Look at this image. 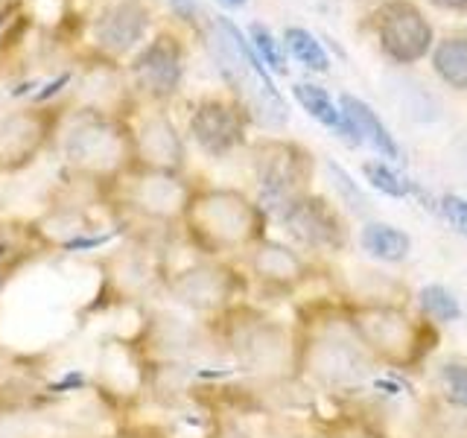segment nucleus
<instances>
[{
    "label": "nucleus",
    "mask_w": 467,
    "mask_h": 438,
    "mask_svg": "<svg viewBox=\"0 0 467 438\" xmlns=\"http://www.w3.org/2000/svg\"><path fill=\"white\" fill-rule=\"evenodd\" d=\"M362 175L374 190H379V193H386L391 199H406L409 193H412V184H409L406 179H400L386 161H365Z\"/></svg>",
    "instance_id": "obj_29"
},
{
    "label": "nucleus",
    "mask_w": 467,
    "mask_h": 438,
    "mask_svg": "<svg viewBox=\"0 0 467 438\" xmlns=\"http://www.w3.org/2000/svg\"><path fill=\"white\" fill-rule=\"evenodd\" d=\"M38 150V135L33 129H24V126H15L6 123L0 126V167L4 170H15L29 161Z\"/></svg>",
    "instance_id": "obj_25"
},
{
    "label": "nucleus",
    "mask_w": 467,
    "mask_h": 438,
    "mask_svg": "<svg viewBox=\"0 0 467 438\" xmlns=\"http://www.w3.org/2000/svg\"><path fill=\"white\" fill-rule=\"evenodd\" d=\"M138 170L182 172L184 170V141L167 117H150L131 138Z\"/></svg>",
    "instance_id": "obj_16"
},
{
    "label": "nucleus",
    "mask_w": 467,
    "mask_h": 438,
    "mask_svg": "<svg viewBox=\"0 0 467 438\" xmlns=\"http://www.w3.org/2000/svg\"><path fill=\"white\" fill-rule=\"evenodd\" d=\"M418 421L427 438H467V409L450 406L438 394L423 403Z\"/></svg>",
    "instance_id": "obj_22"
},
{
    "label": "nucleus",
    "mask_w": 467,
    "mask_h": 438,
    "mask_svg": "<svg viewBox=\"0 0 467 438\" xmlns=\"http://www.w3.org/2000/svg\"><path fill=\"white\" fill-rule=\"evenodd\" d=\"M342 301V298H339ZM350 330L374 357L379 369L418 371L441 342V328L427 316L398 304H354L342 301Z\"/></svg>",
    "instance_id": "obj_4"
},
{
    "label": "nucleus",
    "mask_w": 467,
    "mask_h": 438,
    "mask_svg": "<svg viewBox=\"0 0 467 438\" xmlns=\"http://www.w3.org/2000/svg\"><path fill=\"white\" fill-rule=\"evenodd\" d=\"M292 94H296V99L301 102V109L310 114V117H316V120L325 126V129H330V131H336L342 141H348V143H354V146H359L357 143V135H354V129H350V123H348V117H345V111H342V106H336V102L330 99V94L325 91V88H318V85H313V82H296V88H292Z\"/></svg>",
    "instance_id": "obj_20"
},
{
    "label": "nucleus",
    "mask_w": 467,
    "mask_h": 438,
    "mask_svg": "<svg viewBox=\"0 0 467 438\" xmlns=\"http://www.w3.org/2000/svg\"><path fill=\"white\" fill-rule=\"evenodd\" d=\"M379 365L350 330L342 301L298 325V377L327 394H357Z\"/></svg>",
    "instance_id": "obj_2"
},
{
    "label": "nucleus",
    "mask_w": 467,
    "mask_h": 438,
    "mask_svg": "<svg viewBox=\"0 0 467 438\" xmlns=\"http://www.w3.org/2000/svg\"><path fill=\"white\" fill-rule=\"evenodd\" d=\"M193 190L196 187H190L179 172L138 170L135 179L129 182L126 202L131 211L150 219V223L182 225L187 204L193 199Z\"/></svg>",
    "instance_id": "obj_11"
},
{
    "label": "nucleus",
    "mask_w": 467,
    "mask_h": 438,
    "mask_svg": "<svg viewBox=\"0 0 467 438\" xmlns=\"http://www.w3.org/2000/svg\"><path fill=\"white\" fill-rule=\"evenodd\" d=\"M213 345L254 383H292L298 377V325L272 318L248 301L208 318Z\"/></svg>",
    "instance_id": "obj_1"
},
{
    "label": "nucleus",
    "mask_w": 467,
    "mask_h": 438,
    "mask_svg": "<svg viewBox=\"0 0 467 438\" xmlns=\"http://www.w3.org/2000/svg\"><path fill=\"white\" fill-rule=\"evenodd\" d=\"M432 68L452 91L467 94V36H447L432 50Z\"/></svg>",
    "instance_id": "obj_23"
},
{
    "label": "nucleus",
    "mask_w": 467,
    "mask_h": 438,
    "mask_svg": "<svg viewBox=\"0 0 467 438\" xmlns=\"http://www.w3.org/2000/svg\"><path fill=\"white\" fill-rule=\"evenodd\" d=\"M170 6L175 15H182V18H193V12H196L193 0H170Z\"/></svg>",
    "instance_id": "obj_35"
},
{
    "label": "nucleus",
    "mask_w": 467,
    "mask_h": 438,
    "mask_svg": "<svg viewBox=\"0 0 467 438\" xmlns=\"http://www.w3.org/2000/svg\"><path fill=\"white\" fill-rule=\"evenodd\" d=\"M292 245L313 255H339L350 245V228L342 211L325 196L306 193L275 216Z\"/></svg>",
    "instance_id": "obj_8"
},
{
    "label": "nucleus",
    "mask_w": 467,
    "mask_h": 438,
    "mask_svg": "<svg viewBox=\"0 0 467 438\" xmlns=\"http://www.w3.org/2000/svg\"><path fill=\"white\" fill-rule=\"evenodd\" d=\"M67 82H70V73H62V77H58V79H53V82H47V85H44L41 91L36 94V99H38V102H44V99L56 97V94L62 91V88H65Z\"/></svg>",
    "instance_id": "obj_34"
},
{
    "label": "nucleus",
    "mask_w": 467,
    "mask_h": 438,
    "mask_svg": "<svg viewBox=\"0 0 467 438\" xmlns=\"http://www.w3.org/2000/svg\"><path fill=\"white\" fill-rule=\"evenodd\" d=\"M252 38H254V53L260 56V62H266L272 70L284 73V70H286L284 53H281V47H277V41L272 38L269 29H266V26H260V24H254V26H252Z\"/></svg>",
    "instance_id": "obj_31"
},
{
    "label": "nucleus",
    "mask_w": 467,
    "mask_h": 438,
    "mask_svg": "<svg viewBox=\"0 0 467 438\" xmlns=\"http://www.w3.org/2000/svg\"><path fill=\"white\" fill-rule=\"evenodd\" d=\"M164 269L158 266L143 248H120L114 257L102 263V289L99 298L111 304L143 301L152 292H164Z\"/></svg>",
    "instance_id": "obj_12"
},
{
    "label": "nucleus",
    "mask_w": 467,
    "mask_h": 438,
    "mask_svg": "<svg viewBox=\"0 0 467 438\" xmlns=\"http://www.w3.org/2000/svg\"><path fill=\"white\" fill-rule=\"evenodd\" d=\"M146 24H150V12H146L138 0H123V4H114L111 9L99 15L94 33L106 50L126 53L140 41Z\"/></svg>",
    "instance_id": "obj_17"
},
{
    "label": "nucleus",
    "mask_w": 467,
    "mask_h": 438,
    "mask_svg": "<svg viewBox=\"0 0 467 438\" xmlns=\"http://www.w3.org/2000/svg\"><path fill=\"white\" fill-rule=\"evenodd\" d=\"M430 4L447 12H467V0H430Z\"/></svg>",
    "instance_id": "obj_36"
},
{
    "label": "nucleus",
    "mask_w": 467,
    "mask_h": 438,
    "mask_svg": "<svg viewBox=\"0 0 467 438\" xmlns=\"http://www.w3.org/2000/svg\"><path fill=\"white\" fill-rule=\"evenodd\" d=\"M248 281L257 284L266 296H296L304 287L313 284L316 266L301 248L284 240H260L245 255Z\"/></svg>",
    "instance_id": "obj_9"
},
{
    "label": "nucleus",
    "mask_w": 467,
    "mask_h": 438,
    "mask_svg": "<svg viewBox=\"0 0 467 438\" xmlns=\"http://www.w3.org/2000/svg\"><path fill=\"white\" fill-rule=\"evenodd\" d=\"M208 438H252V433H248L237 418H216Z\"/></svg>",
    "instance_id": "obj_33"
},
{
    "label": "nucleus",
    "mask_w": 467,
    "mask_h": 438,
    "mask_svg": "<svg viewBox=\"0 0 467 438\" xmlns=\"http://www.w3.org/2000/svg\"><path fill=\"white\" fill-rule=\"evenodd\" d=\"M284 41H286L289 53L296 56L304 68L318 70V73H325V70L330 68V58H327L325 47H321V41L310 33V29H304V26H289L286 33H284Z\"/></svg>",
    "instance_id": "obj_27"
},
{
    "label": "nucleus",
    "mask_w": 467,
    "mask_h": 438,
    "mask_svg": "<svg viewBox=\"0 0 467 438\" xmlns=\"http://www.w3.org/2000/svg\"><path fill=\"white\" fill-rule=\"evenodd\" d=\"M435 389L444 403L467 409V362L444 360L435 369Z\"/></svg>",
    "instance_id": "obj_26"
},
{
    "label": "nucleus",
    "mask_w": 467,
    "mask_h": 438,
    "mask_svg": "<svg viewBox=\"0 0 467 438\" xmlns=\"http://www.w3.org/2000/svg\"><path fill=\"white\" fill-rule=\"evenodd\" d=\"M219 4H225V6H245V0H219Z\"/></svg>",
    "instance_id": "obj_37"
},
{
    "label": "nucleus",
    "mask_w": 467,
    "mask_h": 438,
    "mask_svg": "<svg viewBox=\"0 0 467 438\" xmlns=\"http://www.w3.org/2000/svg\"><path fill=\"white\" fill-rule=\"evenodd\" d=\"M318 438H383V433L374 427V421L368 415L342 412L321 421Z\"/></svg>",
    "instance_id": "obj_28"
},
{
    "label": "nucleus",
    "mask_w": 467,
    "mask_h": 438,
    "mask_svg": "<svg viewBox=\"0 0 467 438\" xmlns=\"http://www.w3.org/2000/svg\"><path fill=\"white\" fill-rule=\"evenodd\" d=\"M438 208H441V216L450 223V228L467 237V199L459 193H444Z\"/></svg>",
    "instance_id": "obj_32"
},
{
    "label": "nucleus",
    "mask_w": 467,
    "mask_h": 438,
    "mask_svg": "<svg viewBox=\"0 0 467 438\" xmlns=\"http://www.w3.org/2000/svg\"><path fill=\"white\" fill-rule=\"evenodd\" d=\"M415 301H418V313L427 316L432 325H438V328L452 325V321L462 318V304H459V298L452 296V292L444 284L420 287Z\"/></svg>",
    "instance_id": "obj_24"
},
{
    "label": "nucleus",
    "mask_w": 467,
    "mask_h": 438,
    "mask_svg": "<svg viewBox=\"0 0 467 438\" xmlns=\"http://www.w3.org/2000/svg\"><path fill=\"white\" fill-rule=\"evenodd\" d=\"M327 172H330V179H333V187L339 190V199L348 204V208L354 211V214H359V216H368L371 214V202L357 187V182L350 179V175L339 164H333V161H327Z\"/></svg>",
    "instance_id": "obj_30"
},
{
    "label": "nucleus",
    "mask_w": 467,
    "mask_h": 438,
    "mask_svg": "<svg viewBox=\"0 0 467 438\" xmlns=\"http://www.w3.org/2000/svg\"><path fill=\"white\" fill-rule=\"evenodd\" d=\"M67 155L73 164H79V167L109 172L120 167L129 155L135 158V150H131V141H126V135H120L111 123L91 120L70 131Z\"/></svg>",
    "instance_id": "obj_14"
},
{
    "label": "nucleus",
    "mask_w": 467,
    "mask_h": 438,
    "mask_svg": "<svg viewBox=\"0 0 467 438\" xmlns=\"http://www.w3.org/2000/svg\"><path fill=\"white\" fill-rule=\"evenodd\" d=\"M248 284H252L248 275H243L234 263L199 257L164 275V296L184 307L187 313L216 318L245 301Z\"/></svg>",
    "instance_id": "obj_6"
},
{
    "label": "nucleus",
    "mask_w": 467,
    "mask_h": 438,
    "mask_svg": "<svg viewBox=\"0 0 467 438\" xmlns=\"http://www.w3.org/2000/svg\"><path fill=\"white\" fill-rule=\"evenodd\" d=\"M359 248L379 263H403L412 252V237L391 223H365L359 228Z\"/></svg>",
    "instance_id": "obj_21"
},
{
    "label": "nucleus",
    "mask_w": 467,
    "mask_h": 438,
    "mask_svg": "<svg viewBox=\"0 0 467 438\" xmlns=\"http://www.w3.org/2000/svg\"><path fill=\"white\" fill-rule=\"evenodd\" d=\"M219 36L213 38V56L219 58V73L231 85L237 106L266 129H284L289 123V114L275 82L269 79L260 56L248 47L243 33L228 18H219Z\"/></svg>",
    "instance_id": "obj_5"
},
{
    "label": "nucleus",
    "mask_w": 467,
    "mask_h": 438,
    "mask_svg": "<svg viewBox=\"0 0 467 438\" xmlns=\"http://www.w3.org/2000/svg\"><path fill=\"white\" fill-rule=\"evenodd\" d=\"M339 106L348 117L350 129H354L357 143H368L371 150L379 152V158H389V161H398L400 158V146L394 141V135L389 131V126L379 120V114L368 106L365 99L354 97V94H342Z\"/></svg>",
    "instance_id": "obj_18"
},
{
    "label": "nucleus",
    "mask_w": 467,
    "mask_h": 438,
    "mask_svg": "<svg viewBox=\"0 0 467 438\" xmlns=\"http://www.w3.org/2000/svg\"><path fill=\"white\" fill-rule=\"evenodd\" d=\"M354 304H398L409 307V289L400 284L398 277H391L386 272H359L350 277V284L345 287V298Z\"/></svg>",
    "instance_id": "obj_19"
},
{
    "label": "nucleus",
    "mask_w": 467,
    "mask_h": 438,
    "mask_svg": "<svg viewBox=\"0 0 467 438\" xmlns=\"http://www.w3.org/2000/svg\"><path fill=\"white\" fill-rule=\"evenodd\" d=\"M138 85L146 94L155 99H167L179 91L182 77H184V65H182V47L175 44V38L161 36L152 44H146L140 56L131 65Z\"/></svg>",
    "instance_id": "obj_15"
},
{
    "label": "nucleus",
    "mask_w": 467,
    "mask_h": 438,
    "mask_svg": "<svg viewBox=\"0 0 467 438\" xmlns=\"http://www.w3.org/2000/svg\"><path fill=\"white\" fill-rule=\"evenodd\" d=\"M377 38L394 65H415L432 50V26L412 0H391L379 9Z\"/></svg>",
    "instance_id": "obj_10"
},
{
    "label": "nucleus",
    "mask_w": 467,
    "mask_h": 438,
    "mask_svg": "<svg viewBox=\"0 0 467 438\" xmlns=\"http://www.w3.org/2000/svg\"><path fill=\"white\" fill-rule=\"evenodd\" d=\"M252 170L257 182V202L272 219L286 204L313 193V152H306L296 141L266 138L254 143Z\"/></svg>",
    "instance_id": "obj_7"
},
{
    "label": "nucleus",
    "mask_w": 467,
    "mask_h": 438,
    "mask_svg": "<svg viewBox=\"0 0 467 438\" xmlns=\"http://www.w3.org/2000/svg\"><path fill=\"white\" fill-rule=\"evenodd\" d=\"M245 111L237 102L202 99L190 114V135L211 158H225L245 143Z\"/></svg>",
    "instance_id": "obj_13"
},
{
    "label": "nucleus",
    "mask_w": 467,
    "mask_h": 438,
    "mask_svg": "<svg viewBox=\"0 0 467 438\" xmlns=\"http://www.w3.org/2000/svg\"><path fill=\"white\" fill-rule=\"evenodd\" d=\"M266 225L269 214L263 211V204L234 187L193 190V199L182 219L184 237L199 257L216 260L240 252L248 255L260 240H266Z\"/></svg>",
    "instance_id": "obj_3"
}]
</instances>
